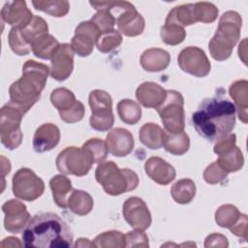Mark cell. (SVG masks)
<instances>
[{"label": "cell", "instance_id": "6da1fadb", "mask_svg": "<svg viewBox=\"0 0 248 248\" xmlns=\"http://www.w3.org/2000/svg\"><path fill=\"white\" fill-rule=\"evenodd\" d=\"M235 107L222 97L216 96L202 101L192 115L197 133L210 142L227 137L235 125Z\"/></svg>", "mask_w": 248, "mask_h": 248}, {"label": "cell", "instance_id": "7a4b0ae2", "mask_svg": "<svg viewBox=\"0 0 248 248\" xmlns=\"http://www.w3.org/2000/svg\"><path fill=\"white\" fill-rule=\"evenodd\" d=\"M22 240L27 248L72 247L74 235L68 224L57 214L42 212L29 220Z\"/></svg>", "mask_w": 248, "mask_h": 248}, {"label": "cell", "instance_id": "3957f363", "mask_svg": "<svg viewBox=\"0 0 248 248\" xmlns=\"http://www.w3.org/2000/svg\"><path fill=\"white\" fill-rule=\"evenodd\" d=\"M49 74V67L27 60L22 67V76L9 88L10 102L27 112L40 99Z\"/></svg>", "mask_w": 248, "mask_h": 248}, {"label": "cell", "instance_id": "277c9868", "mask_svg": "<svg viewBox=\"0 0 248 248\" xmlns=\"http://www.w3.org/2000/svg\"><path fill=\"white\" fill-rule=\"evenodd\" d=\"M242 19L238 13L228 11L219 20L217 30L208 43L210 55L217 61L227 60L240 38Z\"/></svg>", "mask_w": 248, "mask_h": 248}, {"label": "cell", "instance_id": "5b68a950", "mask_svg": "<svg viewBox=\"0 0 248 248\" xmlns=\"http://www.w3.org/2000/svg\"><path fill=\"white\" fill-rule=\"evenodd\" d=\"M95 178L110 196L134 191L139 185L138 174L130 169H119L113 161L102 162L95 170Z\"/></svg>", "mask_w": 248, "mask_h": 248}, {"label": "cell", "instance_id": "8992f818", "mask_svg": "<svg viewBox=\"0 0 248 248\" xmlns=\"http://www.w3.org/2000/svg\"><path fill=\"white\" fill-rule=\"evenodd\" d=\"M97 11L107 9L115 19L118 31L127 37L140 35L145 27L142 16L138 13L135 6L128 1H101L89 2Z\"/></svg>", "mask_w": 248, "mask_h": 248}, {"label": "cell", "instance_id": "52a82bcc", "mask_svg": "<svg viewBox=\"0 0 248 248\" xmlns=\"http://www.w3.org/2000/svg\"><path fill=\"white\" fill-rule=\"evenodd\" d=\"M25 111L13 104L8 102L0 110V138L2 144L10 149L17 148L22 141V132L20 123Z\"/></svg>", "mask_w": 248, "mask_h": 248}, {"label": "cell", "instance_id": "ba28073f", "mask_svg": "<svg viewBox=\"0 0 248 248\" xmlns=\"http://www.w3.org/2000/svg\"><path fill=\"white\" fill-rule=\"evenodd\" d=\"M55 164L62 174L84 176L95 163L93 156L84 147L68 146L58 154Z\"/></svg>", "mask_w": 248, "mask_h": 248}, {"label": "cell", "instance_id": "9c48e42d", "mask_svg": "<svg viewBox=\"0 0 248 248\" xmlns=\"http://www.w3.org/2000/svg\"><path fill=\"white\" fill-rule=\"evenodd\" d=\"M88 103L92 112L89 119L90 126L100 132L111 129L114 124L111 96L104 90L95 89L90 92Z\"/></svg>", "mask_w": 248, "mask_h": 248}, {"label": "cell", "instance_id": "30bf717a", "mask_svg": "<svg viewBox=\"0 0 248 248\" xmlns=\"http://www.w3.org/2000/svg\"><path fill=\"white\" fill-rule=\"evenodd\" d=\"M166 132L180 133L185 127L184 98L180 92L168 90L166 100L157 108Z\"/></svg>", "mask_w": 248, "mask_h": 248}, {"label": "cell", "instance_id": "8fae6325", "mask_svg": "<svg viewBox=\"0 0 248 248\" xmlns=\"http://www.w3.org/2000/svg\"><path fill=\"white\" fill-rule=\"evenodd\" d=\"M13 193L22 201L33 202L40 198L45 191V183L32 170L21 168L13 176Z\"/></svg>", "mask_w": 248, "mask_h": 248}, {"label": "cell", "instance_id": "7c38bea8", "mask_svg": "<svg viewBox=\"0 0 248 248\" xmlns=\"http://www.w3.org/2000/svg\"><path fill=\"white\" fill-rule=\"evenodd\" d=\"M177 63L184 73L197 78L207 76L211 69V64L205 52L198 46L183 48L178 54Z\"/></svg>", "mask_w": 248, "mask_h": 248}, {"label": "cell", "instance_id": "4fadbf2b", "mask_svg": "<svg viewBox=\"0 0 248 248\" xmlns=\"http://www.w3.org/2000/svg\"><path fill=\"white\" fill-rule=\"evenodd\" d=\"M100 36V30L91 20L82 21L76 27L71 46L78 56L86 57L92 53Z\"/></svg>", "mask_w": 248, "mask_h": 248}, {"label": "cell", "instance_id": "5bb4252c", "mask_svg": "<svg viewBox=\"0 0 248 248\" xmlns=\"http://www.w3.org/2000/svg\"><path fill=\"white\" fill-rule=\"evenodd\" d=\"M125 221L135 230L145 231L151 225L152 218L144 201L139 197H131L123 203L122 209Z\"/></svg>", "mask_w": 248, "mask_h": 248}, {"label": "cell", "instance_id": "9a60e30c", "mask_svg": "<svg viewBox=\"0 0 248 248\" xmlns=\"http://www.w3.org/2000/svg\"><path fill=\"white\" fill-rule=\"evenodd\" d=\"M75 51L70 44H60L50 59L49 75L58 81L67 79L74 70Z\"/></svg>", "mask_w": 248, "mask_h": 248}, {"label": "cell", "instance_id": "2e32d148", "mask_svg": "<svg viewBox=\"0 0 248 248\" xmlns=\"http://www.w3.org/2000/svg\"><path fill=\"white\" fill-rule=\"evenodd\" d=\"M2 211L5 214L4 228L12 233L21 232L30 220L26 205L18 200L7 201L2 205Z\"/></svg>", "mask_w": 248, "mask_h": 248}, {"label": "cell", "instance_id": "e0dca14e", "mask_svg": "<svg viewBox=\"0 0 248 248\" xmlns=\"http://www.w3.org/2000/svg\"><path fill=\"white\" fill-rule=\"evenodd\" d=\"M34 15L22 0L8 1L1 10V20L13 27L24 28L33 19Z\"/></svg>", "mask_w": 248, "mask_h": 248}, {"label": "cell", "instance_id": "ac0fdd59", "mask_svg": "<svg viewBox=\"0 0 248 248\" xmlns=\"http://www.w3.org/2000/svg\"><path fill=\"white\" fill-rule=\"evenodd\" d=\"M108 152L116 157H124L130 154L134 148V138L124 128H114L108 132L106 138Z\"/></svg>", "mask_w": 248, "mask_h": 248}, {"label": "cell", "instance_id": "d6986e66", "mask_svg": "<svg viewBox=\"0 0 248 248\" xmlns=\"http://www.w3.org/2000/svg\"><path fill=\"white\" fill-rule=\"evenodd\" d=\"M145 173L154 182L160 185H168L175 178V169L166 160L152 156L144 163Z\"/></svg>", "mask_w": 248, "mask_h": 248}, {"label": "cell", "instance_id": "ffe728a7", "mask_svg": "<svg viewBox=\"0 0 248 248\" xmlns=\"http://www.w3.org/2000/svg\"><path fill=\"white\" fill-rule=\"evenodd\" d=\"M168 90L152 81L142 82L136 90V98L144 108H158L166 100Z\"/></svg>", "mask_w": 248, "mask_h": 248}, {"label": "cell", "instance_id": "44dd1931", "mask_svg": "<svg viewBox=\"0 0 248 248\" xmlns=\"http://www.w3.org/2000/svg\"><path fill=\"white\" fill-rule=\"evenodd\" d=\"M60 140V130L52 123L42 124L33 137V148L38 153L53 149Z\"/></svg>", "mask_w": 248, "mask_h": 248}, {"label": "cell", "instance_id": "7402d4cb", "mask_svg": "<svg viewBox=\"0 0 248 248\" xmlns=\"http://www.w3.org/2000/svg\"><path fill=\"white\" fill-rule=\"evenodd\" d=\"M140 62L146 72H161L168 68L170 62V55L165 49L152 47L142 52Z\"/></svg>", "mask_w": 248, "mask_h": 248}, {"label": "cell", "instance_id": "603a6c76", "mask_svg": "<svg viewBox=\"0 0 248 248\" xmlns=\"http://www.w3.org/2000/svg\"><path fill=\"white\" fill-rule=\"evenodd\" d=\"M230 96L234 102L235 109L239 119L243 123H247V108H248V81L240 79L232 82L229 88Z\"/></svg>", "mask_w": 248, "mask_h": 248}, {"label": "cell", "instance_id": "cb8c5ba5", "mask_svg": "<svg viewBox=\"0 0 248 248\" xmlns=\"http://www.w3.org/2000/svg\"><path fill=\"white\" fill-rule=\"evenodd\" d=\"M49 187L54 202L59 207L68 208V198L74 190L71 180L64 174H56L49 180Z\"/></svg>", "mask_w": 248, "mask_h": 248}, {"label": "cell", "instance_id": "d4e9b609", "mask_svg": "<svg viewBox=\"0 0 248 248\" xmlns=\"http://www.w3.org/2000/svg\"><path fill=\"white\" fill-rule=\"evenodd\" d=\"M165 131L152 122L143 124L139 132L140 142L149 149H159L163 146V138Z\"/></svg>", "mask_w": 248, "mask_h": 248}, {"label": "cell", "instance_id": "484cf974", "mask_svg": "<svg viewBox=\"0 0 248 248\" xmlns=\"http://www.w3.org/2000/svg\"><path fill=\"white\" fill-rule=\"evenodd\" d=\"M163 146L169 153L172 155H183L190 148L189 136L184 132L180 133H164Z\"/></svg>", "mask_w": 248, "mask_h": 248}, {"label": "cell", "instance_id": "4316f807", "mask_svg": "<svg viewBox=\"0 0 248 248\" xmlns=\"http://www.w3.org/2000/svg\"><path fill=\"white\" fill-rule=\"evenodd\" d=\"M92 197L83 190H73L68 198V208L79 216L87 215L93 209Z\"/></svg>", "mask_w": 248, "mask_h": 248}, {"label": "cell", "instance_id": "83f0119b", "mask_svg": "<svg viewBox=\"0 0 248 248\" xmlns=\"http://www.w3.org/2000/svg\"><path fill=\"white\" fill-rule=\"evenodd\" d=\"M197 22L194 14V4H185L174 7L170 11L165 24H175L181 27Z\"/></svg>", "mask_w": 248, "mask_h": 248}, {"label": "cell", "instance_id": "f1b7e54d", "mask_svg": "<svg viewBox=\"0 0 248 248\" xmlns=\"http://www.w3.org/2000/svg\"><path fill=\"white\" fill-rule=\"evenodd\" d=\"M196 191V184L192 179L182 178L171 186L170 195L175 202L179 204H187L195 198Z\"/></svg>", "mask_w": 248, "mask_h": 248}, {"label": "cell", "instance_id": "f546056e", "mask_svg": "<svg viewBox=\"0 0 248 248\" xmlns=\"http://www.w3.org/2000/svg\"><path fill=\"white\" fill-rule=\"evenodd\" d=\"M59 42L50 34H45L36 39L31 47L33 54L41 59L50 60L53 52L59 46Z\"/></svg>", "mask_w": 248, "mask_h": 248}, {"label": "cell", "instance_id": "4dcf8cb0", "mask_svg": "<svg viewBox=\"0 0 248 248\" xmlns=\"http://www.w3.org/2000/svg\"><path fill=\"white\" fill-rule=\"evenodd\" d=\"M117 113L120 119L128 125H135L141 118L140 105L130 99H123L117 104Z\"/></svg>", "mask_w": 248, "mask_h": 248}, {"label": "cell", "instance_id": "1f68e13d", "mask_svg": "<svg viewBox=\"0 0 248 248\" xmlns=\"http://www.w3.org/2000/svg\"><path fill=\"white\" fill-rule=\"evenodd\" d=\"M218 164L228 172L239 170L244 164V157L239 147L234 145L230 150L218 155Z\"/></svg>", "mask_w": 248, "mask_h": 248}, {"label": "cell", "instance_id": "d6a6232c", "mask_svg": "<svg viewBox=\"0 0 248 248\" xmlns=\"http://www.w3.org/2000/svg\"><path fill=\"white\" fill-rule=\"evenodd\" d=\"M22 39L29 45L32 46L33 42L39 37L47 34L48 26L46 21L38 16H34L31 22L24 28H19ZM32 48V47H31Z\"/></svg>", "mask_w": 248, "mask_h": 248}, {"label": "cell", "instance_id": "836d02e7", "mask_svg": "<svg viewBox=\"0 0 248 248\" xmlns=\"http://www.w3.org/2000/svg\"><path fill=\"white\" fill-rule=\"evenodd\" d=\"M50 102L57 110L64 111L72 108L77 102L75 94L65 87H58L52 90L50 94Z\"/></svg>", "mask_w": 248, "mask_h": 248}, {"label": "cell", "instance_id": "e575fe53", "mask_svg": "<svg viewBox=\"0 0 248 248\" xmlns=\"http://www.w3.org/2000/svg\"><path fill=\"white\" fill-rule=\"evenodd\" d=\"M93 243L96 247L101 248H123L126 247L125 234L119 231H108L97 235Z\"/></svg>", "mask_w": 248, "mask_h": 248}, {"label": "cell", "instance_id": "d590c367", "mask_svg": "<svg viewBox=\"0 0 248 248\" xmlns=\"http://www.w3.org/2000/svg\"><path fill=\"white\" fill-rule=\"evenodd\" d=\"M32 5L38 11L46 13L54 17H61L68 14L70 4L66 0L62 1H33Z\"/></svg>", "mask_w": 248, "mask_h": 248}, {"label": "cell", "instance_id": "8d00e7d4", "mask_svg": "<svg viewBox=\"0 0 248 248\" xmlns=\"http://www.w3.org/2000/svg\"><path fill=\"white\" fill-rule=\"evenodd\" d=\"M240 212L232 204H223L215 212V222L221 228L230 229L239 219Z\"/></svg>", "mask_w": 248, "mask_h": 248}, {"label": "cell", "instance_id": "74e56055", "mask_svg": "<svg viewBox=\"0 0 248 248\" xmlns=\"http://www.w3.org/2000/svg\"><path fill=\"white\" fill-rule=\"evenodd\" d=\"M160 35L162 41L169 46H176L181 44L186 38L184 27L175 24H164L161 27Z\"/></svg>", "mask_w": 248, "mask_h": 248}, {"label": "cell", "instance_id": "f35d334b", "mask_svg": "<svg viewBox=\"0 0 248 248\" xmlns=\"http://www.w3.org/2000/svg\"><path fill=\"white\" fill-rule=\"evenodd\" d=\"M122 35L121 33L114 29L110 32L101 34L100 38L96 43V46L99 51L103 53H108L115 48H117L122 44Z\"/></svg>", "mask_w": 248, "mask_h": 248}, {"label": "cell", "instance_id": "ab89813d", "mask_svg": "<svg viewBox=\"0 0 248 248\" xmlns=\"http://www.w3.org/2000/svg\"><path fill=\"white\" fill-rule=\"evenodd\" d=\"M194 14L197 21L211 23L217 18L218 9L210 2H198L194 4Z\"/></svg>", "mask_w": 248, "mask_h": 248}, {"label": "cell", "instance_id": "60d3db41", "mask_svg": "<svg viewBox=\"0 0 248 248\" xmlns=\"http://www.w3.org/2000/svg\"><path fill=\"white\" fill-rule=\"evenodd\" d=\"M8 42L11 49L19 56L27 55L30 53V51H32L31 46H29L22 39L19 32V28L17 27H12V29L9 32Z\"/></svg>", "mask_w": 248, "mask_h": 248}, {"label": "cell", "instance_id": "b9f144b4", "mask_svg": "<svg viewBox=\"0 0 248 248\" xmlns=\"http://www.w3.org/2000/svg\"><path fill=\"white\" fill-rule=\"evenodd\" d=\"M82 147H84L90 152V154L93 156L94 163L104 162L108 153L106 141L97 138L88 140L83 143Z\"/></svg>", "mask_w": 248, "mask_h": 248}, {"label": "cell", "instance_id": "7bdbcfd3", "mask_svg": "<svg viewBox=\"0 0 248 248\" xmlns=\"http://www.w3.org/2000/svg\"><path fill=\"white\" fill-rule=\"evenodd\" d=\"M90 20L98 27L101 34L114 30L115 19L107 9L97 11Z\"/></svg>", "mask_w": 248, "mask_h": 248}, {"label": "cell", "instance_id": "ee69618b", "mask_svg": "<svg viewBox=\"0 0 248 248\" xmlns=\"http://www.w3.org/2000/svg\"><path fill=\"white\" fill-rule=\"evenodd\" d=\"M228 175V172L218 164L217 161L207 166L203 171V179L208 184H217L222 182Z\"/></svg>", "mask_w": 248, "mask_h": 248}, {"label": "cell", "instance_id": "f6af8a7d", "mask_svg": "<svg viewBox=\"0 0 248 248\" xmlns=\"http://www.w3.org/2000/svg\"><path fill=\"white\" fill-rule=\"evenodd\" d=\"M84 112H85V108L83 104L80 101L77 100V102L72 108H70L67 110L60 111L59 115L61 120H63L66 123L72 124V123L80 121L84 116Z\"/></svg>", "mask_w": 248, "mask_h": 248}, {"label": "cell", "instance_id": "bcb514c9", "mask_svg": "<svg viewBox=\"0 0 248 248\" xmlns=\"http://www.w3.org/2000/svg\"><path fill=\"white\" fill-rule=\"evenodd\" d=\"M126 247H148V237L141 230H135L125 234Z\"/></svg>", "mask_w": 248, "mask_h": 248}, {"label": "cell", "instance_id": "7dc6e473", "mask_svg": "<svg viewBox=\"0 0 248 248\" xmlns=\"http://www.w3.org/2000/svg\"><path fill=\"white\" fill-rule=\"evenodd\" d=\"M236 142V137L234 134H229L227 137L221 139L220 140H218L213 148L214 153H216L217 155H220L228 150H230L231 148H232L235 145Z\"/></svg>", "mask_w": 248, "mask_h": 248}, {"label": "cell", "instance_id": "c3c4849f", "mask_svg": "<svg viewBox=\"0 0 248 248\" xmlns=\"http://www.w3.org/2000/svg\"><path fill=\"white\" fill-rule=\"evenodd\" d=\"M247 225H248V219L247 215L240 213L239 219L237 222L229 230L236 236L242 238L244 241L247 240Z\"/></svg>", "mask_w": 248, "mask_h": 248}, {"label": "cell", "instance_id": "681fc988", "mask_svg": "<svg viewBox=\"0 0 248 248\" xmlns=\"http://www.w3.org/2000/svg\"><path fill=\"white\" fill-rule=\"evenodd\" d=\"M229 242L228 239L225 235L221 233H211L206 236L204 240V247L209 248V247H228Z\"/></svg>", "mask_w": 248, "mask_h": 248}, {"label": "cell", "instance_id": "f907efd6", "mask_svg": "<svg viewBox=\"0 0 248 248\" xmlns=\"http://www.w3.org/2000/svg\"><path fill=\"white\" fill-rule=\"evenodd\" d=\"M21 247L22 244L20 243L19 239L16 237H13V236H9L3 239V241L1 242V247Z\"/></svg>", "mask_w": 248, "mask_h": 248}, {"label": "cell", "instance_id": "816d5d0a", "mask_svg": "<svg viewBox=\"0 0 248 248\" xmlns=\"http://www.w3.org/2000/svg\"><path fill=\"white\" fill-rule=\"evenodd\" d=\"M75 247H96L95 244L93 243V241L91 242L89 239L87 238H78L75 244Z\"/></svg>", "mask_w": 248, "mask_h": 248}]
</instances>
